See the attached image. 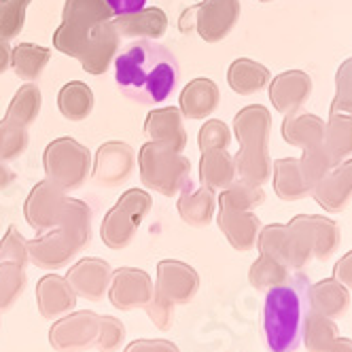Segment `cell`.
Here are the masks:
<instances>
[{
  "label": "cell",
  "instance_id": "obj_1",
  "mask_svg": "<svg viewBox=\"0 0 352 352\" xmlns=\"http://www.w3.org/2000/svg\"><path fill=\"white\" fill-rule=\"evenodd\" d=\"M119 91L144 107L164 104L181 83V66L170 49L157 41L138 38L125 45L113 62Z\"/></svg>",
  "mask_w": 352,
  "mask_h": 352
},
{
  "label": "cell",
  "instance_id": "obj_2",
  "mask_svg": "<svg viewBox=\"0 0 352 352\" xmlns=\"http://www.w3.org/2000/svg\"><path fill=\"white\" fill-rule=\"evenodd\" d=\"M310 283L301 274L276 285L265 295L263 333L272 352H295L301 344V327L308 312Z\"/></svg>",
  "mask_w": 352,
  "mask_h": 352
},
{
  "label": "cell",
  "instance_id": "obj_3",
  "mask_svg": "<svg viewBox=\"0 0 352 352\" xmlns=\"http://www.w3.org/2000/svg\"><path fill=\"white\" fill-rule=\"evenodd\" d=\"M100 316L94 312H68L49 329V344L58 352H85L96 346Z\"/></svg>",
  "mask_w": 352,
  "mask_h": 352
},
{
  "label": "cell",
  "instance_id": "obj_4",
  "mask_svg": "<svg viewBox=\"0 0 352 352\" xmlns=\"http://www.w3.org/2000/svg\"><path fill=\"white\" fill-rule=\"evenodd\" d=\"M153 299V291H151L146 278H142L140 272H125L113 285L111 301L119 310H136L146 308L148 301Z\"/></svg>",
  "mask_w": 352,
  "mask_h": 352
},
{
  "label": "cell",
  "instance_id": "obj_5",
  "mask_svg": "<svg viewBox=\"0 0 352 352\" xmlns=\"http://www.w3.org/2000/svg\"><path fill=\"white\" fill-rule=\"evenodd\" d=\"M308 306H310V310L336 320L348 310L350 299L342 285H338L336 280H324L318 285H310Z\"/></svg>",
  "mask_w": 352,
  "mask_h": 352
},
{
  "label": "cell",
  "instance_id": "obj_6",
  "mask_svg": "<svg viewBox=\"0 0 352 352\" xmlns=\"http://www.w3.org/2000/svg\"><path fill=\"white\" fill-rule=\"evenodd\" d=\"M74 304H77V299L64 280L47 278L38 285V308L45 318H62L64 314L72 312Z\"/></svg>",
  "mask_w": 352,
  "mask_h": 352
},
{
  "label": "cell",
  "instance_id": "obj_7",
  "mask_svg": "<svg viewBox=\"0 0 352 352\" xmlns=\"http://www.w3.org/2000/svg\"><path fill=\"white\" fill-rule=\"evenodd\" d=\"M338 336V324L333 322V318H327L308 308L304 316V327H301V342H304L308 352H331Z\"/></svg>",
  "mask_w": 352,
  "mask_h": 352
},
{
  "label": "cell",
  "instance_id": "obj_8",
  "mask_svg": "<svg viewBox=\"0 0 352 352\" xmlns=\"http://www.w3.org/2000/svg\"><path fill=\"white\" fill-rule=\"evenodd\" d=\"M195 276L189 270H164L162 274V285H160V295L170 299L172 304H187L195 293Z\"/></svg>",
  "mask_w": 352,
  "mask_h": 352
},
{
  "label": "cell",
  "instance_id": "obj_9",
  "mask_svg": "<svg viewBox=\"0 0 352 352\" xmlns=\"http://www.w3.org/2000/svg\"><path fill=\"white\" fill-rule=\"evenodd\" d=\"M72 291L87 299H100L107 291V272L104 267H79L72 274Z\"/></svg>",
  "mask_w": 352,
  "mask_h": 352
},
{
  "label": "cell",
  "instance_id": "obj_10",
  "mask_svg": "<svg viewBox=\"0 0 352 352\" xmlns=\"http://www.w3.org/2000/svg\"><path fill=\"white\" fill-rule=\"evenodd\" d=\"M125 342V324L115 316H100V331L96 340L98 352H117Z\"/></svg>",
  "mask_w": 352,
  "mask_h": 352
},
{
  "label": "cell",
  "instance_id": "obj_11",
  "mask_svg": "<svg viewBox=\"0 0 352 352\" xmlns=\"http://www.w3.org/2000/svg\"><path fill=\"white\" fill-rule=\"evenodd\" d=\"M23 289V280L19 272L15 274L13 270H0V312L9 310L15 299L21 295Z\"/></svg>",
  "mask_w": 352,
  "mask_h": 352
},
{
  "label": "cell",
  "instance_id": "obj_12",
  "mask_svg": "<svg viewBox=\"0 0 352 352\" xmlns=\"http://www.w3.org/2000/svg\"><path fill=\"white\" fill-rule=\"evenodd\" d=\"M146 314L160 331H170L174 322V304L164 295H157L146 304Z\"/></svg>",
  "mask_w": 352,
  "mask_h": 352
},
{
  "label": "cell",
  "instance_id": "obj_13",
  "mask_svg": "<svg viewBox=\"0 0 352 352\" xmlns=\"http://www.w3.org/2000/svg\"><path fill=\"white\" fill-rule=\"evenodd\" d=\"M287 280V274L283 270L276 267H253V274H250V283H253L259 291H270L276 285H283Z\"/></svg>",
  "mask_w": 352,
  "mask_h": 352
},
{
  "label": "cell",
  "instance_id": "obj_14",
  "mask_svg": "<svg viewBox=\"0 0 352 352\" xmlns=\"http://www.w3.org/2000/svg\"><path fill=\"white\" fill-rule=\"evenodd\" d=\"M123 352H181L170 340H136L125 346Z\"/></svg>",
  "mask_w": 352,
  "mask_h": 352
},
{
  "label": "cell",
  "instance_id": "obj_15",
  "mask_svg": "<svg viewBox=\"0 0 352 352\" xmlns=\"http://www.w3.org/2000/svg\"><path fill=\"white\" fill-rule=\"evenodd\" d=\"M104 3L115 15H132V13H140L148 0H104Z\"/></svg>",
  "mask_w": 352,
  "mask_h": 352
},
{
  "label": "cell",
  "instance_id": "obj_16",
  "mask_svg": "<svg viewBox=\"0 0 352 352\" xmlns=\"http://www.w3.org/2000/svg\"><path fill=\"white\" fill-rule=\"evenodd\" d=\"M338 276H342V280L352 287V259H348L346 263L338 267Z\"/></svg>",
  "mask_w": 352,
  "mask_h": 352
},
{
  "label": "cell",
  "instance_id": "obj_17",
  "mask_svg": "<svg viewBox=\"0 0 352 352\" xmlns=\"http://www.w3.org/2000/svg\"><path fill=\"white\" fill-rule=\"evenodd\" d=\"M331 352H352V340H350V338H342V336H338V340H336V344H333Z\"/></svg>",
  "mask_w": 352,
  "mask_h": 352
},
{
  "label": "cell",
  "instance_id": "obj_18",
  "mask_svg": "<svg viewBox=\"0 0 352 352\" xmlns=\"http://www.w3.org/2000/svg\"><path fill=\"white\" fill-rule=\"evenodd\" d=\"M0 329H3V322H0Z\"/></svg>",
  "mask_w": 352,
  "mask_h": 352
}]
</instances>
